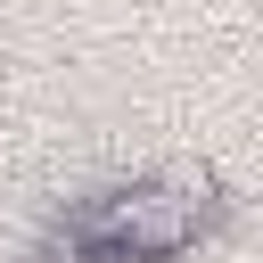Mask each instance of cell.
<instances>
[{
  "mask_svg": "<svg viewBox=\"0 0 263 263\" xmlns=\"http://www.w3.org/2000/svg\"><path fill=\"white\" fill-rule=\"evenodd\" d=\"M214 230H222L214 173H140V181H107L82 205H66L49 247L66 263H181Z\"/></svg>",
  "mask_w": 263,
  "mask_h": 263,
  "instance_id": "1",
  "label": "cell"
}]
</instances>
